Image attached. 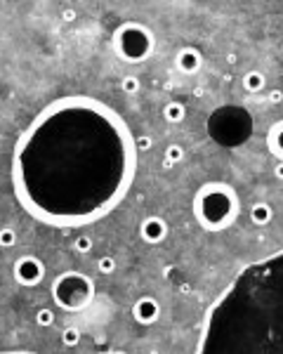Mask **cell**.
<instances>
[{"label":"cell","instance_id":"cell-1","mask_svg":"<svg viewBox=\"0 0 283 354\" xmlns=\"http://www.w3.org/2000/svg\"><path fill=\"white\" fill-rule=\"evenodd\" d=\"M137 172L135 137L116 111L95 97L48 104L12 153L14 196L52 227L104 217L123 201Z\"/></svg>","mask_w":283,"mask_h":354},{"label":"cell","instance_id":"cell-2","mask_svg":"<svg viewBox=\"0 0 283 354\" xmlns=\"http://www.w3.org/2000/svg\"><path fill=\"white\" fill-rule=\"evenodd\" d=\"M194 217L205 232H222L239 217V196L224 182H208L194 196Z\"/></svg>","mask_w":283,"mask_h":354},{"label":"cell","instance_id":"cell-3","mask_svg":"<svg viewBox=\"0 0 283 354\" xmlns=\"http://www.w3.org/2000/svg\"><path fill=\"white\" fill-rule=\"evenodd\" d=\"M113 52L128 64H139V61L149 59L154 55L156 48V38L151 33V29L139 21H125L113 31L111 38Z\"/></svg>","mask_w":283,"mask_h":354},{"label":"cell","instance_id":"cell-4","mask_svg":"<svg viewBox=\"0 0 283 354\" xmlns=\"http://www.w3.org/2000/svg\"><path fill=\"white\" fill-rule=\"evenodd\" d=\"M95 298V283L90 276L80 274V272H64L57 276L52 283V300L57 307L66 312H80L85 309Z\"/></svg>","mask_w":283,"mask_h":354},{"label":"cell","instance_id":"cell-5","mask_svg":"<svg viewBox=\"0 0 283 354\" xmlns=\"http://www.w3.org/2000/svg\"><path fill=\"white\" fill-rule=\"evenodd\" d=\"M14 281L21 283V286L31 288V286H38L45 276V264L33 255H24L19 257L17 262H14Z\"/></svg>","mask_w":283,"mask_h":354},{"label":"cell","instance_id":"cell-6","mask_svg":"<svg viewBox=\"0 0 283 354\" xmlns=\"http://www.w3.org/2000/svg\"><path fill=\"white\" fill-rule=\"evenodd\" d=\"M132 317H135V321L137 324H142V326L156 324L158 317H160L158 300L151 298V295H142V298H137L135 305H132Z\"/></svg>","mask_w":283,"mask_h":354},{"label":"cell","instance_id":"cell-7","mask_svg":"<svg viewBox=\"0 0 283 354\" xmlns=\"http://www.w3.org/2000/svg\"><path fill=\"white\" fill-rule=\"evenodd\" d=\"M139 234L147 244H160L163 238L168 236V225L163 217L158 215H151L147 220H142V227H139Z\"/></svg>","mask_w":283,"mask_h":354},{"label":"cell","instance_id":"cell-8","mask_svg":"<svg viewBox=\"0 0 283 354\" xmlns=\"http://www.w3.org/2000/svg\"><path fill=\"white\" fill-rule=\"evenodd\" d=\"M175 64H177V69L182 74H196L198 69L203 67V55H201V50H196V48H182L177 52Z\"/></svg>","mask_w":283,"mask_h":354},{"label":"cell","instance_id":"cell-9","mask_svg":"<svg viewBox=\"0 0 283 354\" xmlns=\"http://www.w3.org/2000/svg\"><path fill=\"white\" fill-rule=\"evenodd\" d=\"M267 144H269V151L278 161H283V121H276L269 128V132H267Z\"/></svg>","mask_w":283,"mask_h":354},{"label":"cell","instance_id":"cell-10","mask_svg":"<svg viewBox=\"0 0 283 354\" xmlns=\"http://www.w3.org/2000/svg\"><path fill=\"white\" fill-rule=\"evenodd\" d=\"M250 220L257 227H267L271 220H274V208H271L267 201L252 203L250 206Z\"/></svg>","mask_w":283,"mask_h":354},{"label":"cell","instance_id":"cell-11","mask_svg":"<svg viewBox=\"0 0 283 354\" xmlns=\"http://www.w3.org/2000/svg\"><path fill=\"white\" fill-rule=\"evenodd\" d=\"M267 85V80H265V74L262 71H248L246 76H243V90L248 92H262Z\"/></svg>","mask_w":283,"mask_h":354},{"label":"cell","instance_id":"cell-12","mask_svg":"<svg viewBox=\"0 0 283 354\" xmlns=\"http://www.w3.org/2000/svg\"><path fill=\"white\" fill-rule=\"evenodd\" d=\"M184 116H186V109L179 102H170V104H166V109H163V118H166L168 123H182Z\"/></svg>","mask_w":283,"mask_h":354},{"label":"cell","instance_id":"cell-13","mask_svg":"<svg viewBox=\"0 0 283 354\" xmlns=\"http://www.w3.org/2000/svg\"><path fill=\"white\" fill-rule=\"evenodd\" d=\"M62 342L66 345V347H76L80 342V328L78 326H66V328L62 330Z\"/></svg>","mask_w":283,"mask_h":354},{"label":"cell","instance_id":"cell-14","mask_svg":"<svg viewBox=\"0 0 283 354\" xmlns=\"http://www.w3.org/2000/svg\"><path fill=\"white\" fill-rule=\"evenodd\" d=\"M182 159H184V149L179 147V144H170V147L166 149V165L168 168H173V165L179 163Z\"/></svg>","mask_w":283,"mask_h":354},{"label":"cell","instance_id":"cell-15","mask_svg":"<svg viewBox=\"0 0 283 354\" xmlns=\"http://www.w3.org/2000/svg\"><path fill=\"white\" fill-rule=\"evenodd\" d=\"M17 244V232L12 227H0V248H12Z\"/></svg>","mask_w":283,"mask_h":354},{"label":"cell","instance_id":"cell-16","mask_svg":"<svg viewBox=\"0 0 283 354\" xmlns=\"http://www.w3.org/2000/svg\"><path fill=\"white\" fill-rule=\"evenodd\" d=\"M92 238L87 236V234H80V236H76V241H74V251L76 253H80V255H87V253L92 251Z\"/></svg>","mask_w":283,"mask_h":354},{"label":"cell","instance_id":"cell-17","mask_svg":"<svg viewBox=\"0 0 283 354\" xmlns=\"http://www.w3.org/2000/svg\"><path fill=\"white\" fill-rule=\"evenodd\" d=\"M139 87H142V83H139V78L137 76H123V80H121V90L125 92V95H135V92H139Z\"/></svg>","mask_w":283,"mask_h":354},{"label":"cell","instance_id":"cell-18","mask_svg":"<svg viewBox=\"0 0 283 354\" xmlns=\"http://www.w3.org/2000/svg\"><path fill=\"white\" fill-rule=\"evenodd\" d=\"M36 324L43 326V328H48V326L55 324V312L50 309V307H43V309L36 312Z\"/></svg>","mask_w":283,"mask_h":354},{"label":"cell","instance_id":"cell-19","mask_svg":"<svg viewBox=\"0 0 283 354\" xmlns=\"http://www.w3.org/2000/svg\"><path fill=\"white\" fill-rule=\"evenodd\" d=\"M97 269H99V274H113V272H116V260H113L111 255L99 257V260H97Z\"/></svg>","mask_w":283,"mask_h":354},{"label":"cell","instance_id":"cell-20","mask_svg":"<svg viewBox=\"0 0 283 354\" xmlns=\"http://www.w3.org/2000/svg\"><path fill=\"white\" fill-rule=\"evenodd\" d=\"M135 147H137V151H147V149H151V147H154L151 135H142V137H137V140H135Z\"/></svg>","mask_w":283,"mask_h":354},{"label":"cell","instance_id":"cell-21","mask_svg":"<svg viewBox=\"0 0 283 354\" xmlns=\"http://www.w3.org/2000/svg\"><path fill=\"white\" fill-rule=\"evenodd\" d=\"M269 104H283V90H271L269 92Z\"/></svg>","mask_w":283,"mask_h":354},{"label":"cell","instance_id":"cell-22","mask_svg":"<svg viewBox=\"0 0 283 354\" xmlns=\"http://www.w3.org/2000/svg\"><path fill=\"white\" fill-rule=\"evenodd\" d=\"M274 175H276L278 180H283V161H278V163L274 165Z\"/></svg>","mask_w":283,"mask_h":354},{"label":"cell","instance_id":"cell-23","mask_svg":"<svg viewBox=\"0 0 283 354\" xmlns=\"http://www.w3.org/2000/svg\"><path fill=\"white\" fill-rule=\"evenodd\" d=\"M74 17H76L74 10H64V19H66V21H74Z\"/></svg>","mask_w":283,"mask_h":354},{"label":"cell","instance_id":"cell-24","mask_svg":"<svg viewBox=\"0 0 283 354\" xmlns=\"http://www.w3.org/2000/svg\"><path fill=\"white\" fill-rule=\"evenodd\" d=\"M227 61H229V64H236V61H239V57H236V55H234V52H231V55H229V57H227Z\"/></svg>","mask_w":283,"mask_h":354},{"label":"cell","instance_id":"cell-25","mask_svg":"<svg viewBox=\"0 0 283 354\" xmlns=\"http://www.w3.org/2000/svg\"><path fill=\"white\" fill-rule=\"evenodd\" d=\"M0 354H33V352H0Z\"/></svg>","mask_w":283,"mask_h":354},{"label":"cell","instance_id":"cell-26","mask_svg":"<svg viewBox=\"0 0 283 354\" xmlns=\"http://www.w3.org/2000/svg\"><path fill=\"white\" fill-rule=\"evenodd\" d=\"M111 354H128V352H121V349H118V352H111Z\"/></svg>","mask_w":283,"mask_h":354}]
</instances>
